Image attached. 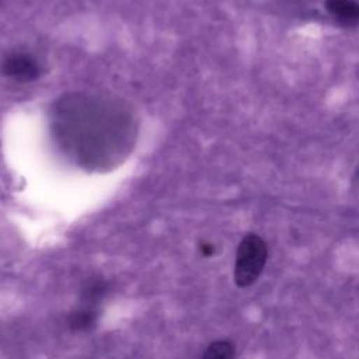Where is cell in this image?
Instances as JSON below:
<instances>
[{
  "mask_svg": "<svg viewBox=\"0 0 359 359\" xmlns=\"http://www.w3.org/2000/svg\"><path fill=\"white\" fill-rule=\"evenodd\" d=\"M268 259L266 243L258 234H247L237 247L234 282L238 287L252 285L262 273Z\"/></svg>",
  "mask_w": 359,
  "mask_h": 359,
  "instance_id": "2",
  "label": "cell"
},
{
  "mask_svg": "<svg viewBox=\"0 0 359 359\" xmlns=\"http://www.w3.org/2000/svg\"><path fill=\"white\" fill-rule=\"evenodd\" d=\"M328 13L345 27L359 25V4L353 0H327Z\"/></svg>",
  "mask_w": 359,
  "mask_h": 359,
  "instance_id": "4",
  "label": "cell"
},
{
  "mask_svg": "<svg viewBox=\"0 0 359 359\" xmlns=\"http://www.w3.org/2000/svg\"><path fill=\"white\" fill-rule=\"evenodd\" d=\"M236 348L233 342L227 339L213 341L202 353L201 359H233Z\"/></svg>",
  "mask_w": 359,
  "mask_h": 359,
  "instance_id": "7",
  "label": "cell"
},
{
  "mask_svg": "<svg viewBox=\"0 0 359 359\" xmlns=\"http://www.w3.org/2000/svg\"><path fill=\"white\" fill-rule=\"evenodd\" d=\"M98 321V313L94 307L83 306L67 316V325L72 331L76 332H87L93 330L97 325Z\"/></svg>",
  "mask_w": 359,
  "mask_h": 359,
  "instance_id": "5",
  "label": "cell"
},
{
  "mask_svg": "<svg viewBox=\"0 0 359 359\" xmlns=\"http://www.w3.org/2000/svg\"><path fill=\"white\" fill-rule=\"evenodd\" d=\"M108 290V282L104 278L100 276H93L86 280L83 290H81V300L84 302L86 306L94 307L101 302Z\"/></svg>",
  "mask_w": 359,
  "mask_h": 359,
  "instance_id": "6",
  "label": "cell"
},
{
  "mask_svg": "<svg viewBox=\"0 0 359 359\" xmlns=\"http://www.w3.org/2000/svg\"><path fill=\"white\" fill-rule=\"evenodd\" d=\"M198 250H199L201 255L205 257V258H210L216 252L215 245L212 243H209V241H201L199 245H198Z\"/></svg>",
  "mask_w": 359,
  "mask_h": 359,
  "instance_id": "8",
  "label": "cell"
},
{
  "mask_svg": "<svg viewBox=\"0 0 359 359\" xmlns=\"http://www.w3.org/2000/svg\"><path fill=\"white\" fill-rule=\"evenodd\" d=\"M358 177H359V171H358Z\"/></svg>",
  "mask_w": 359,
  "mask_h": 359,
  "instance_id": "9",
  "label": "cell"
},
{
  "mask_svg": "<svg viewBox=\"0 0 359 359\" xmlns=\"http://www.w3.org/2000/svg\"><path fill=\"white\" fill-rule=\"evenodd\" d=\"M1 72L17 81H31L39 76V65L29 55L11 53L3 60Z\"/></svg>",
  "mask_w": 359,
  "mask_h": 359,
  "instance_id": "3",
  "label": "cell"
},
{
  "mask_svg": "<svg viewBox=\"0 0 359 359\" xmlns=\"http://www.w3.org/2000/svg\"><path fill=\"white\" fill-rule=\"evenodd\" d=\"M50 133L76 165L108 171L130 154L137 137V118L129 104L116 95L70 93L50 108Z\"/></svg>",
  "mask_w": 359,
  "mask_h": 359,
  "instance_id": "1",
  "label": "cell"
}]
</instances>
